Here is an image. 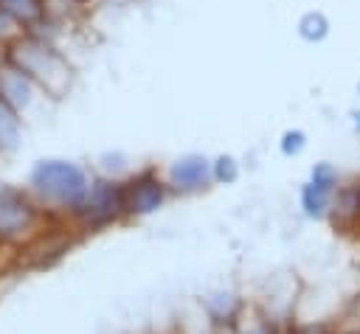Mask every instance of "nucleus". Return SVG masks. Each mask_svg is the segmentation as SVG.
<instances>
[{
    "instance_id": "9",
    "label": "nucleus",
    "mask_w": 360,
    "mask_h": 334,
    "mask_svg": "<svg viewBox=\"0 0 360 334\" xmlns=\"http://www.w3.org/2000/svg\"><path fill=\"white\" fill-rule=\"evenodd\" d=\"M329 208H332V222H335L338 227L354 225V222L360 219V185L340 188V191L332 196Z\"/></svg>"
},
{
    "instance_id": "4",
    "label": "nucleus",
    "mask_w": 360,
    "mask_h": 334,
    "mask_svg": "<svg viewBox=\"0 0 360 334\" xmlns=\"http://www.w3.org/2000/svg\"><path fill=\"white\" fill-rule=\"evenodd\" d=\"M37 225V208L31 199L8 185H0V244L20 241Z\"/></svg>"
},
{
    "instance_id": "8",
    "label": "nucleus",
    "mask_w": 360,
    "mask_h": 334,
    "mask_svg": "<svg viewBox=\"0 0 360 334\" xmlns=\"http://www.w3.org/2000/svg\"><path fill=\"white\" fill-rule=\"evenodd\" d=\"M0 98L11 109H22L31 101V84L14 65H3L0 67Z\"/></svg>"
},
{
    "instance_id": "18",
    "label": "nucleus",
    "mask_w": 360,
    "mask_h": 334,
    "mask_svg": "<svg viewBox=\"0 0 360 334\" xmlns=\"http://www.w3.org/2000/svg\"><path fill=\"white\" fill-rule=\"evenodd\" d=\"M301 146H304V135L301 132H287L284 135V143H281L284 154H295V152H301Z\"/></svg>"
},
{
    "instance_id": "17",
    "label": "nucleus",
    "mask_w": 360,
    "mask_h": 334,
    "mask_svg": "<svg viewBox=\"0 0 360 334\" xmlns=\"http://www.w3.org/2000/svg\"><path fill=\"white\" fill-rule=\"evenodd\" d=\"M214 177L219 182H233L236 180V163L231 157H219L217 160V168H214Z\"/></svg>"
},
{
    "instance_id": "16",
    "label": "nucleus",
    "mask_w": 360,
    "mask_h": 334,
    "mask_svg": "<svg viewBox=\"0 0 360 334\" xmlns=\"http://www.w3.org/2000/svg\"><path fill=\"white\" fill-rule=\"evenodd\" d=\"M335 326L323 323V320H315V323H295L292 320V334H332Z\"/></svg>"
},
{
    "instance_id": "5",
    "label": "nucleus",
    "mask_w": 360,
    "mask_h": 334,
    "mask_svg": "<svg viewBox=\"0 0 360 334\" xmlns=\"http://www.w3.org/2000/svg\"><path fill=\"white\" fill-rule=\"evenodd\" d=\"M166 199V188L155 177H138L129 185H124V211L132 216H146L158 211Z\"/></svg>"
},
{
    "instance_id": "2",
    "label": "nucleus",
    "mask_w": 360,
    "mask_h": 334,
    "mask_svg": "<svg viewBox=\"0 0 360 334\" xmlns=\"http://www.w3.org/2000/svg\"><path fill=\"white\" fill-rule=\"evenodd\" d=\"M31 185L34 191L62 208H76L84 194H87V177L79 166L65 163V160H42L31 171Z\"/></svg>"
},
{
    "instance_id": "12",
    "label": "nucleus",
    "mask_w": 360,
    "mask_h": 334,
    "mask_svg": "<svg viewBox=\"0 0 360 334\" xmlns=\"http://www.w3.org/2000/svg\"><path fill=\"white\" fill-rule=\"evenodd\" d=\"M0 8L14 20V22H31L39 17L42 6L39 0H0Z\"/></svg>"
},
{
    "instance_id": "3",
    "label": "nucleus",
    "mask_w": 360,
    "mask_h": 334,
    "mask_svg": "<svg viewBox=\"0 0 360 334\" xmlns=\"http://www.w3.org/2000/svg\"><path fill=\"white\" fill-rule=\"evenodd\" d=\"M73 213L90 225V227H98V225H107L112 219H118L124 211V185L118 182H93L84 194V199L73 208Z\"/></svg>"
},
{
    "instance_id": "7",
    "label": "nucleus",
    "mask_w": 360,
    "mask_h": 334,
    "mask_svg": "<svg viewBox=\"0 0 360 334\" xmlns=\"http://www.w3.org/2000/svg\"><path fill=\"white\" fill-rule=\"evenodd\" d=\"M208 177H211V166L200 154H188V157L177 160L169 171V180L177 191H197L208 182Z\"/></svg>"
},
{
    "instance_id": "1",
    "label": "nucleus",
    "mask_w": 360,
    "mask_h": 334,
    "mask_svg": "<svg viewBox=\"0 0 360 334\" xmlns=\"http://www.w3.org/2000/svg\"><path fill=\"white\" fill-rule=\"evenodd\" d=\"M8 65H14L28 81H37L53 98H59L70 87V67H68V62L53 48H48L39 39H31V36L17 39L11 45Z\"/></svg>"
},
{
    "instance_id": "21",
    "label": "nucleus",
    "mask_w": 360,
    "mask_h": 334,
    "mask_svg": "<svg viewBox=\"0 0 360 334\" xmlns=\"http://www.w3.org/2000/svg\"><path fill=\"white\" fill-rule=\"evenodd\" d=\"M332 334H360V326H346V328H335Z\"/></svg>"
},
{
    "instance_id": "20",
    "label": "nucleus",
    "mask_w": 360,
    "mask_h": 334,
    "mask_svg": "<svg viewBox=\"0 0 360 334\" xmlns=\"http://www.w3.org/2000/svg\"><path fill=\"white\" fill-rule=\"evenodd\" d=\"M278 334H292V320H281L278 323Z\"/></svg>"
},
{
    "instance_id": "14",
    "label": "nucleus",
    "mask_w": 360,
    "mask_h": 334,
    "mask_svg": "<svg viewBox=\"0 0 360 334\" xmlns=\"http://www.w3.org/2000/svg\"><path fill=\"white\" fill-rule=\"evenodd\" d=\"M326 34V20L321 14H307L301 20V36L304 39H321Z\"/></svg>"
},
{
    "instance_id": "15",
    "label": "nucleus",
    "mask_w": 360,
    "mask_h": 334,
    "mask_svg": "<svg viewBox=\"0 0 360 334\" xmlns=\"http://www.w3.org/2000/svg\"><path fill=\"white\" fill-rule=\"evenodd\" d=\"M312 185H318L321 191L332 194V188L338 185V174H335V168H332V166H326V163L315 166V171H312Z\"/></svg>"
},
{
    "instance_id": "11",
    "label": "nucleus",
    "mask_w": 360,
    "mask_h": 334,
    "mask_svg": "<svg viewBox=\"0 0 360 334\" xmlns=\"http://www.w3.org/2000/svg\"><path fill=\"white\" fill-rule=\"evenodd\" d=\"M20 140V121L14 109L0 98V149H11Z\"/></svg>"
},
{
    "instance_id": "6",
    "label": "nucleus",
    "mask_w": 360,
    "mask_h": 334,
    "mask_svg": "<svg viewBox=\"0 0 360 334\" xmlns=\"http://www.w3.org/2000/svg\"><path fill=\"white\" fill-rule=\"evenodd\" d=\"M202 309L208 314L211 328H236V323L245 314L242 300L233 292H214L202 300Z\"/></svg>"
},
{
    "instance_id": "19",
    "label": "nucleus",
    "mask_w": 360,
    "mask_h": 334,
    "mask_svg": "<svg viewBox=\"0 0 360 334\" xmlns=\"http://www.w3.org/2000/svg\"><path fill=\"white\" fill-rule=\"evenodd\" d=\"M14 25H17V22H14V20L0 8V39H8V36L14 34Z\"/></svg>"
},
{
    "instance_id": "13",
    "label": "nucleus",
    "mask_w": 360,
    "mask_h": 334,
    "mask_svg": "<svg viewBox=\"0 0 360 334\" xmlns=\"http://www.w3.org/2000/svg\"><path fill=\"white\" fill-rule=\"evenodd\" d=\"M236 334H278V320H270L267 314H242Z\"/></svg>"
},
{
    "instance_id": "10",
    "label": "nucleus",
    "mask_w": 360,
    "mask_h": 334,
    "mask_svg": "<svg viewBox=\"0 0 360 334\" xmlns=\"http://www.w3.org/2000/svg\"><path fill=\"white\" fill-rule=\"evenodd\" d=\"M329 202H332V194L321 191V188L312 185V182L304 185V191H301V205H304V213H307V216H312V219L323 216L326 208H329Z\"/></svg>"
}]
</instances>
